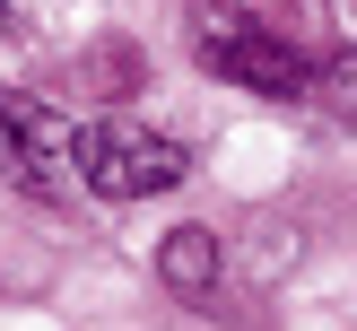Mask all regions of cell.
Masks as SVG:
<instances>
[{
    "mask_svg": "<svg viewBox=\"0 0 357 331\" xmlns=\"http://www.w3.org/2000/svg\"><path fill=\"white\" fill-rule=\"evenodd\" d=\"M192 52H201V70L253 87V96H305V87H314V61L279 26H261V17H244V9H201Z\"/></svg>",
    "mask_w": 357,
    "mask_h": 331,
    "instance_id": "1",
    "label": "cell"
},
{
    "mask_svg": "<svg viewBox=\"0 0 357 331\" xmlns=\"http://www.w3.org/2000/svg\"><path fill=\"white\" fill-rule=\"evenodd\" d=\"M157 279H166L174 305H209V296H218V236H209V226H174V236L157 244Z\"/></svg>",
    "mask_w": 357,
    "mask_h": 331,
    "instance_id": "4",
    "label": "cell"
},
{
    "mask_svg": "<svg viewBox=\"0 0 357 331\" xmlns=\"http://www.w3.org/2000/svg\"><path fill=\"white\" fill-rule=\"evenodd\" d=\"M0 122H9L17 166H26L35 192H70V183H79V122H61L52 105H35V96H0Z\"/></svg>",
    "mask_w": 357,
    "mask_h": 331,
    "instance_id": "3",
    "label": "cell"
},
{
    "mask_svg": "<svg viewBox=\"0 0 357 331\" xmlns=\"http://www.w3.org/2000/svg\"><path fill=\"white\" fill-rule=\"evenodd\" d=\"M183 148L139 122H79V183L96 201H149V192H174L183 183Z\"/></svg>",
    "mask_w": 357,
    "mask_h": 331,
    "instance_id": "2",
    "label": "cell"
}]
</instances>
